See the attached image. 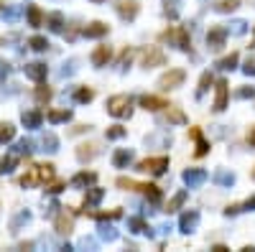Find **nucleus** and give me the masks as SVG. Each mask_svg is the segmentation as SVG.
Wrapping results in <instances>:
<instances>
[{"label": "nucleus", "instance_id": "obj_1", "mask_svg": "<svg viewBox=\"0 0 255 252\" xmlns=\"http://www.w3.org/2000/svg\"><path fill=\"white\" fill-rule=\"evenodd\" d=\"M54 179V166L51 163H36V166H28L26 173L21 176V186L23 189H34V186H43Z\"/></svg>", "mask_w": 255, "mask_h": 252}, {"label": "nucleus", "instance_id": "obj_2", "mask_svg": "<svg viewBox=\"0 0 255 252\" xmlns=\"http://www.w3.org/2000/svg\"><path fill=\"white\" fill-rule=\"evenodd\" d=\"M117 184V189H136V191H141V194L148 199V201H153V204H158L161 199H163V191L156 186V184H138V181H133V179H125V176H120V179L115 181Z\"/></svg>", "mask_w": 255, "mask_h": 252}, {"label": "nucleus", "instance_id": "obj_3", "mask_svg": "<svg viewBox=\"0 0 255 252\" xmlns=\"http://www.w3.org/2000/svg\"><path fill=\"white\" fill-rule=\"evenodd\" d=\"M161 41H169L174 43L176 49H182V51H189L191 49V36L184 26H171L169 31H163L161 33Z\"/></svg>", "mask_w": 255, "mask_h": 252}, {"label": "nucleus", "instance_id": "obj_4", "mask_svg": "<svg viewBox=\"0 0 255 252\" xmlns=\"http://www.w3.org/2000/svg\"><path fill=\"white\" fill-rule=\"evenodd\" d=\"M105 107H108V112L112 117H130V112H133V97L130 94H112Z\"/></svg>", "mask_w": 255, "mask_h": 252}, {"label": "nucleus", "instance_id": "obj_5", "mask_svg": "<svg viewBox=\"0 0 255 252\" xmlns=\"http://www.w3.org/2000/svg\"><path fill=\"white\" fill-rule=\"evenodd\" d=\"M138 171L151 173V176H163L169 171V158L166 156H156V158H146L138 163Z\"/></svg>", "mask_w": 255, "mask_h": 252}, {"label": "nucleus", "instance_id": "obj_6", "mask_svg": "<svg viewBox=\"0 0 255 252\" xmlns=\"http://www.w3.org/2000/svg\"><path fill=\"white\" fill-rule=\"evenodd\" d=\"M163 64H166V54L158 46H148L141 51V66L143 69H153V66H163Z\"/></svg>", "mask_w": 255, "mask_h": 252}, {"label": "nucleus", "instance_id": "obj_7", "mask_svg": "<svg viewBox=\"0 0 255 252\" xmlns=\"http://www.w3.org/2000/svg\"><path fill=\"white\" fill-rule=\"evenodd\" d=\"M184 79H186V71H184V69H169V71L158 79V87H161L163 92H169V90H176V87H182Z\"/></svg>", "mask_w": 255, "mask_h": 252}, {"label": "nucleus", "instance_id": "obj_8", "mask_svg": "<svg viewBox=\"0 0 255 252\" xmlns=\"http://www.w3.org/2000/svg\"><path fill=\"white\" fill-rule=\"evenodd\" d=\"M224 41H227V28H224V26L209 28V33H207V46H209V49L219 51V49L224 46Z\"/></svg>", "mask_w": 255, "mask_h": 252}, {"label": "nucleus", "instance_id": "obj_9", "mask_svg": "<svg viewBox=\"0 0 255 252\" xmlns=\"http://www.w3.org/2000/svg\"><path fill=\"white\" fill-rule=\"evenodd\" d=\"M227 99H230V87L224 79L215 82V112H222L227 107Z\"/></svg>", "mask_w": 255, "mask_h": 252}, {"label": "nucleus", "instance_id": "obj_10", "mask_svg": "<svg viewBox=\"0 0 255 252\" xmlns=\"http://www.w3.org/2000/svg\"><path fill=\"white\" fill-rule=\"evenodd\" d=\"M23 71H26V77H28V79H34V82H43V79H46V74H49V66L43 64V62H31V64H26V66H23Z\"/></svg>", "mask_w": 255, "mask_h": 252}, {"label": "nucleus", "instance_id": "obj_11", "mask_svg": "<svg viewBox=\"0 0 255 252\" xmlns=\"http://www.w3.org/2000/svg\"><path fill=\"white\" fill-rule=\"evenodd\" d=\"M197 224H199V212L197 209H186L182 214V219H179V229H182L184 234L194 232V229H197Z\"/></svg>", "mask_w": 255, "mask_h": 252}, {"label": "nucleus", "instance_id": "obj_12", "mask_svg": "<svg viewBox=\"0 0 255 252\" xmlns=\"http://www.w3.org/2000/svg\"><path fill=\"white\" fill-rule=\"evenodd\" d=\"M138 10H141L138 0H120L117 3V13H120V18H125V21H136Z\"/></svg>", "mask_w": 255, "mask_h": 252}, {"label": "nucleus", "instance_id": "obj_13", "mask_svg": "<svg viewBox=\"0 0 255 252\" xmlns=\"http://www.w3.org/2000/svg\"><path fill=\"white\" fill-rule=\"evenodd\" d=\"M182 179H184V184H186L189 189H197V186H202V184L207 181V171H204V168H186Z\"/></svg>", "mask_w": 255, "mask_h": 252}, {"label": "nucleus", "instance_id": "obj_14", "mask_svg": "<svg viewBox=\"0 0 255 252\" xmlns=\"http://www.w3.org/2000/svg\"><path fill=\"white\" fill-rule=\"evenodd\" d=\"M54 227H56V232L62 234V237H69V234L74 232V217H72V214H67V212L56 214V219H54Z\"/></svg>", "mask_w": 255, "mask_h": 252}, {"label": "nucleus", "instance_id": "obj_15", "mask_svg": "<svg viewBox=\"0 0 255 252\" xmlns=\"http://www.w3.org/2000/svg\"><path fill=\"white\" fill-rule=\"evenodd\" d=\"M141 107L148 110V112H158L163 107H169V102L163 99V97H156V94H143L141 97Z\"/></svg>", "mask_w": 255, "mask_h": 252}, {"label": "nucleus", "instance_id": "obj_16", "mask_svg": "<svg viewBox=\"0 0 255 252\" xmlns=\"http://www.w3.org/2000/svg\"><path fill=\"white\" fill-rule=\"evenodd\" d=\"M189 138L197 143V151H194V156H197V158H202V156L209 153V143L204 140V135H202L199 127H189Z\"/></svg>", "mask_w": 255, "mask_h": 252}, {"label": "nucleus", "instance_id": "obj_17", "mask_svg": "<svg viewBox=\"0 0 255 252\" xmlns=\"http://www.w3.org/2000/svg\"><path fill=\"white\" fill-rule=\"evenodd\" d=\"M95 181H97V173H95V171H79V173L72 176L69 184H72L74 189H84V186H92Z\"/></svg>", "mask_w": 255, "mask_h": 252}, {"label": "nucleus", "instance_id": "obj_18", "mask_svg": "<svg viewBox=\"0 0 255 252\" xmlns=\"http://www.w3.org/2000/svg\"><path fill=\"white\" fill-rule=\"evenodd\" d=\"M108 31H110V26H105L102 21H92L89 26L82 28V33L87 38H102V36H108Z\"/></svg>", "mask_w": 255, "mask_h": 252}, {"label": "nucleus", "instance_id": "obj_19", "mask_svg": "<svg viewBox=\"0 0 255 252\" xmlns=\"http://www.w3.org/2000/svg\"><path fill=\"white\" fill-rule=\"evenodd\" d=\"M97 153H100V145H97V143H82V145H77V158H79L82 163L92 160Z\"/></svg>", "mask_w": 255, "mask_h": 252}, {"label": "nucleus", "instance_id": "obj_20", "mask_svg": "<svg viewBox=\"0 0 255 252\" xmlns=\"http://www.w3.org/2000/svg\"><path fill=\"white\" fill-rule=\"evenodd\" d=\"M112 59V49L110 46H97L92 51V64L100 69V66H108V62Z\"/></svg>", "mask_w": 255, "mask_h": 252}, {"label": "nucleus", "instance_id": "obj_21", "mask_svg": "<svg viewBox=\"0 0 255 252\" xmlns=\"http://www.w3.org/2000/svg\"><path fill=\"white\" fill-rule=\"evenodd\" d=\"M102 196H105V189H100V186H89L87 189V194H84V209H89V206H95V204H100L102 201Z\"/></svg>", "mask_w": 255, "mask_h": 252}, {"label": "nucleus", "instance_id": "obj_22", "mask_svg": "<svg viewBox=\"0 0 255 252\" xmlns=\"http://www.w3.org/2000/svg\"><path fill=\"white\" fill-rule=\"evenodd\" d=\"M21 123L26 125V127H41V123H43V112H38V110H28V112H23L21 115Z\"/></svg>", "mask_w": 255, "mask_h": 252}, {"label": "nucleus", "instance_id": "obj_23", "mask_svg": "<svg viewBox=\"0 0 255 252\" xmlns=\"http://www.w3.org/2000/svg\"><path fill=\"white\" fill-rule=\"evenodd\" d=\"M184 201H186V191L182 189V191H176V194L166 201V206H163V212H166V214H174L176 209H182V206H184Z\"/></svg>", "mask_w": 255, "mask_h": 252}, {"label": "nucleus", "instance_id": "obj_24", "mask_svg": "<svg viewBox=\"0 0 255 252\" xmlns=\"http://www.w3.org/2000/svg\"><path fill=\"white\" fill-rule=\"evenodd\" d=\"M133 160V151H128V148H120V151H115L112 156V166L115 168H128Z\"/></svg>", "mask_w": 255, "mask_h": 252}, {"label": "nucleus", "instance_id": "obj_25", "mask_svg": "<svg viewBox=\"0 0 255 252\" xmlns=\"http://www.w3.org/2000/svg\"><path fill=\"white\" fill-rule=\"evenodd\" d=\"M26 16H28V26H34V28H38V26H43V10L38 8V5H28V10H26Z\"/></svg>", "mask_w": 255, "mask_h": 252}, {"label": "nucleus", "instance_id": "obj_26", "mask_svg": "<svg viewBox=\"0 0 255 252\" xmlns=\"http://www.w3.org/2000/svg\"><path fill=\"white\" fill-rule=\"evenodd\" d=\"M128 229L136 232V234H153L151 227L146 224V219H141V217H130V219H128Z\"/></svg>", "mask_w": 255, "mask_h": 252}, {"label": "nucleus", "instance_id": "obj_27", "mask_svg": "<svg viewBox=\"0 0 255 252\" xmlns=\"http://www.w3.org/2000/svg\"><path fill=\"white\" fill-rule=\"evenodd\" d=\"M163 117H166L171 125H186V115L179 110V107H171V105H169V107H166V115H163Z\"/></svg>", "mask_w": 255, "mask_h": 252}, {"label": "nucleus", "instance_id": "obj_28", "mask_svg": "<svg viewBox=\"0 0 255 252\" xmlns=\"http://www.w3.org/2000/svg\"><path fill=\"white\" fill-rule=\"evenodd\" d=\"M46 26H49V31L62 33L64 31V16H62V13H49V16H46Z\"/></svg>", "mask_w": 255, "mask_h": 252}, {"label": "nucleus", "instance_id": "obj_29", "mask_svg": "<svg viewBox=\"0 0 255 252\" xmlns=\"http://www.w3.org/2000/svg\"><path fill=\"white\" fill-rule=\"evenodd\" d=\"M46 120H49L51 125L67 123V120H72V112H69V110H49V112H46Z\"/></svg>", "mask_w": 255, "mask_h": 252}, {"label": "nucleus", "instance_id": "obj_30", "mask_svg": "<svg viewBox=\"0 0 255 252\" xmlns=\"http://www.w3.org/2000/svg\"><path fill=\"white\" fill-rule=\"evenodd\" d=\"M237 62H240V56H237V51H232V54H227V56H222L219 62H217V66H219L222 71H232V69L237 66Z\"/></svg>", "mask_w": 255, "mask_h": 252}, {"label": "nucleus", "instance_id": "obj_31", "mask_svg": "<svg viewBox=\"0 0 255 252\" xmlns=\"http://www.w3.org/2000/svg\"><path fill=\"white\" fill-rule=\"evenodd\" d=\"M51 87H46L43 82H38V87H36V102L43 107V105H49V99H51Z\"/></svg>", "mask_w": 255, "mask_h": 252}, {"label": "nucleus", "instance_id": "obj_32", "mask_svg": "<svg viewBox=\"0 0 255 252\" xmlns=\"http://www.w3.org/2000/svg\"><path fill=\"white\" fill-rule=\"evenodd\" d=\"M215 84V77H212V71H204L202 77H199V87H197V99L204 97V92L209 90V87Z\"/></svg>", "mask_w": 255, "mask_h": 252}, {"label": "nucleus", "instance_id": "obj_33", "mask_svg": "<svg viewBox=\"0 0 255 252\" xmlns=\"http://www.w3.org/2000/svg\"><path fill=\"white\" fill-rule=\"evenodd\" d=\"M16 166H18V153H10V156L0 158V173H10Z\"/></svg>", "mask_w": 255, "mask_h": 252}, {"label": "nucleus", "instance_id": "obj_34", "mask_svg": "<svg viewBox=\"0 0 255 252\" xmlns=\"http://www.w3.org/2000/svg\"><path fill=\"white\" fill-rule=\"evenodd\" d=\"M41 145H43V151L56 153V151H59V138L54 135V132H46V135L41 138Z\"/></svg>", "mask_w": 255, "mask_h": 252}, {"label": "nucleus", "instance_id": "obj_35", "mask_svg": "<svg viewBox=\"0 0 255 252\" xmlns=\"http://www.w3.org/2000/svg\"><path fill=\"white\" fill-rule=\"evenodd\" d=\"M237 5H240V0H215L217 13H232V10H237Z\"/></svg>", "mask_w": 255, "mask_h": 252}, {"label": "nucleus", "instance_id": "obj_36", "mask_svg": "<svg viewBox=\"0 0 255 252\" xmlns=\"http://www.w3.org/2000/svg\"><path fill=\"white\" fill-rule=\"evenodd\" d=\"M74 99H77L79 105H87V102H92V99H95V92L89 90V87H79V90L74 92Z\"/></svg>", "mask_w": 255, "mask_h": 252}, {"label": "nucleus", "instance_id": "obj_37", "mask_svg": "<svg viewBox=\"0 0 255 252\" xmlns=\"http://www.w3.org/2000/svg\"><path fill=\"white\" fill-rule=\"evenodd\" d=\"M16 138V127L10 123H0V143H10Z\"/></svg>", "mask_w": 255, "mask_h": 252}, {"label": "nucleus", "instance_id": "obj_38", "mask_svg": "<svg viewBox=\"0 0 255 252\" xmlns=\"http://www.w3.org/2000/svg\"><path fill=\"white\" fill-rule=\"evenodd\" d=\"M125 135H128V130L123 125H112V127H108V132H105V138H108V140H120Z\"/></svg>", "mask_w": 255, "mask_h": 252}, {"label": "nucleus", "instance_id": "obj_39", "mask_svg": "<svg viewBox=\"0 0 255 252\" xmlns=\"http://www.w3.org/2000/svg\"><path fill=\"white\" fill-rule=\"evenodd\" d=\"M179 5H182V0H163V13H166L169 18H176L179 16Z\"/></svg>", "mask_w": 255, "mask_h": 252}, {"label": "nucleus", "instance_id": "obj_40", "mask_svg": "<svg viewBox=\"0 0 255 252\" xmlns=\"http://www.w3.org/2000/svg\"><path fill=\"white\" fill-rule=\"evenodd\" d=\"M215 184H219V186H232V184H235V173L217 171V173H215Z\"/></svg>", "mask_w": 255, "mask_h": 252}, {"label": "nucleus", "instance_id": "obj_41", "mask_svg": "<svg viewBox=\"0 0 255 252\" xmlns=\"http://www.w3.org/2000/svg\"><path fill=\"white\" fill-rule=\"evenodd\" d=\"M28 46H31L34 51H46L49 49V41L43 38V36H31V38H28Z\"/></svg>", "mask_w": 255, "mask_h": 252}, {"label": "nucleus", "instance_id": "obj_42", "mask_svg": "<svg viewBox=\"0 0 255 252\" xmlns=\"http://www.w3.org/2000/svg\"><path fill=\"white\" fill-rule=\"evenodd\" d=\"M95 219H100V221H108V219H120L123 217V212L120 209H112V212H97V214H92Z\"/></svg>", "mask_w": 255, "mask_h": 252}, {"label": "nucleus", "instance_id": "obj_43", "mask_svg": "<svg viewBox=\"0 0 255 252\" xmlns=\"http://www.w3.org/2000/svg\"><path fill=\"white\" fill-rule=\"evenodd\" d=\"M232 28H227V33H232V36H243L245 31H248V23L245 21H235V23H230Z\"/></svg>", "mask_w": 255, "mask_h": 252}, {"label": "nucleus", "instance_id": "obj_44", "mask_svg": "<svg viewBox=\"0 0 255 252\" xmlns=\"http://www.w3.org/2000/svg\"><path fill=\"white\" fill-rule=\"evenodd\" d=\"M100 240L112 242V240H117V232H115L112 227H100Z\"/></svg>", "mask_w": 255, "mask_h": 252}, {"label": "nucleus", "instance_id": "obj_45", "mask_svg": "<svg viewBox=\"0 0 255 252\" xmlns=\"http://www.w3.org/2000/svg\"><path fill=\"white\" fill-rule=\"evenodd\" d=\"M237 99H253L255 97V87H240V90L235 92Z\"/></svg>", "mask_w": 255, "mask_h": 252}, {"label": "nucleus", "instance_id": "obj_46", "mask_svg": "<svg viewBox=\"0 0 255 252\" xmlns=\"http://www.w3.org/2000/svg\"><path fill=\"white\" fill-rule=\"evenodd\" d=\"M21 18V8L18 5H10L8 10H5V21H10V23H16Z\"/></svg>", "mask_w": 255, "mask_h": 252}, {"label": "nucleus", "instance_id": "obj_47", "mask_svg": "<svg viewBox=\"0 0 255 252\" xmlns=\"http://www.w3.org/2000/svg\"><path fill=\"white\" fill-rule=\"evenodd\" d=\"M133 56H136V51H133V49H125L123 56H120V69H125V66L133 62Z\"/></svg>", "mask_w": 255, "mask_h": 252}, {"label": "nucleus", "instance_id": "obj_48", "mask_svg": "<svg viewBox=\"0 0 255 252\" xmlns=\"http://www.w3.org/2000/svg\"><path fill=\"white\" fill-rule=\"evenodd\" d=\"M31 151H34V140H28V138H26V140H21V143H18V156H23V153L28 156Z\"/></svg>", "mask_w": 255, "mask_h": 252}, {"label": "nucleus", "instance_id": "obj_49", "mask_svg": "<svg viewBox=\"0 0 255 252\" xmlns=\"http://www.w3.org/2000/svg\"><path fill=\"white\" fill-rule=\"evenodd\" d=\"M243 71L248 74V77H255V54H253V56H248V62H245Z\"/></svg>", "mask_w": 255, "mask_h": 252}, {"label": "nucleus", "instance_id": "obj_50", "mask_svg": "<svg viewBox=\"0 0 255 252\" xmlns=\"http://www.w3.org/2000/svg\"><path fill=\"white\" fill-rule=\"evenodd\" d=\"M64 189H67V181H54V184L46 186L49 194H59V191H64Z\"/></svg>", "mask_w": 255, "mask_h": 252}, {"label": "nucleus", "instance_id": "obj_51", "mask_svg": "<svg viewBox=\"0 0 255 252\" xmlns=\"http://www.w3.org/2000/svg\"><path fill=\"white\" fill-rule=\"evenodd\" d=\"M255 209V196H250L245 204H240V212H253Z\"/></svg>", "mask_w": 255, "mask_h": 252}, {"label": "nucleus", "instance_id": "obj_52", "mask_svg": "<svg viewBox=\"0 0 255 252\" xmlns=\"http://www.w3.org/2000/svg\"><path fill=\"white\" fill-rule=\"evenodd\" d=\"M8 71H10V66L3 62V59H0V82H3V79L8 77Z\"/></svg>", "mask_w": 255, "mask_h": 252}, {"label": "nucleus", "instance_id": "obj_53", "mask_svg": "<svg viewBox=\"0 0 255 252\" xmlns=\"http://www.w3.org/2000/svg\"><path fill=\"white\" fill-rule=\"evenodd\" d=\"M92 127L89 125H77V127H72V135H79V132H89Z\"/></svg>", "mask_w": 255, "mask_h": 252}, {"label": "nucleus", "instance_id": "obj_54", "mask_svg": "<svg viewBox=\"0 0 255 252\" xmlns=\"http://www.w3.org/2000/svg\"><path fill=\"white\" fill-rule=\"evenodd\" d=\"M224 214H227V217H235V214H240V204H232V206H227V209H224Z\"/></svg>", "mask_w": 255, "mask_h": 252}, {"label": "nucleus", "instance_id": "obj_55", "mask_svg": "<svg viewBox=\"0 0 255 252\" xmlns=\"http://www.w3.org/2000/svg\"><path fill=\"white\" fill-rule=\"evenodd\" d=\"M248 143H250V145H253V148H255V127H253V130H250V132H248Z\"/></svg>", "mask_w": 255, "mask_h": 252}, {"label": "nucleus", "instance_id": "obj_56", "mask_svg": "<svg viewBox=\"0 0 255 252\" xmlns=\"http://www.w3.org/2000/svg\"><path fill=\"white\" fill-rule=\"evenodd\" d=\"M82 247H95V240H87V237H84V240H82Z\"/></svg>", "mask_w": 255, "mask_h": 252}, {"label": "nucleus", "instance_id": "obj_57", "mask_svg": "<svg viewBox=\"0 0 255 252\" xmlns=\"http://www.w3.org/2000/svg\"><path fill=\"white\" fill-rule=\"evenodd\" d=\"M212 252H227V247H224V245H215Z\"/></svg>", "mask_w": 255, "mask_h": 252}, {"label": "nucleus", "instance_id": "obj_58", "mask_svg": "<svg viewBox=\"0 0 255 252\" xmlns=\"http://www.w3.org/2000/svg\"><path fill=\"white\" fill-rule=\"evenodd\" d=\"M95 3H102V0H95Z\"/></svg>", "mask_w": 255, "mask_h": 252}, {"label": "nucleus", "instance_id": "obj_59", "mask_svg": "<svg viewBox=\"0 0 255 252\" xmlns=\"http://www.w3.org/2000/svg\"><path fill=\"white\" fill-rule=\"evenodd\" d=\"M253 179H255V171H253Z\"/></svg>", "mask_w": 255, "mask_h": 252}, {"label": "nucleus", "instance_id": "obj_60", "mask_svg": "<svg viewBox=\"0 0 255 252\" xmlns=\"http://www.w3.org/2000/svg\"><path fill=\"white\" fill-rule=\"evenodd\" d=\"M0 5H3V3H0Z\"/></svg>", "mask_w": 255, "mask_h": 252}]
</instances>
